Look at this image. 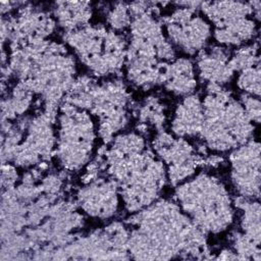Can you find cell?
Returning a JSON list of instances; mask_svg holds the SVG:
<instances>
[{"label": "cell", "mask_w": 261, "mask_h": 261, "mask_svg": "<svg viewBox=\"0 0 261 261\" xmlns=\"http://www.w3.org/2000/svg\"><path fill=\"white\" fill-rule=\"evenodd\" d=\"M127 252L137 259H170L205 251V234L175 202L157 200L134 216Z\"/></svg>", "instance_id": "obj_1"}, {"label": "cell", "mask_w": 261, "mask_h": 261, "mask_svg": "<svg viewBox=\"0 0 261 261\" xmlns=\"http://www.w3.org/2000/svg\"><path fill=\"white\" fill-rule=\"evenodd\" d=\"M109 143L103 162L108 176L116 182L123 207L137 213L158 200L168 181L165 165L138 133H119Z\"/></svg>", "instance_id": "obj_2"}, {"label": "cell", "mask_w": 261, "mask_h": 261, "mask_svg": "<svg viewBox=\"0 0 261 261\" xmlns=\"http://www.w3.org/2000/svg\"><path fill=\"white\" fill-rule=\"evenodd\" d=\"M7 73L14 74L34 94L42 97L45 109L57 113L75 79V61L66 48L48 39L11 45Z\"/></svg>", "instance_id": "obj_3"}, {"label": "cell", "mask_w": 261, "mask_h": 261, "mask_svg": "<svg viewBox=\"0 0 261 261\" xmlns=\"http://www.w3.org/2000/svg\"><path fill=\"white\" fill-rule=\"evenodd\" d=\"M132 16L125 58L126 75L135 86L149 89L162 84L164 68L175 59L162 22L154 16L149 2L128 3Z\"/></svg>", "instance_id": "obj_4"}, {"label": "cell", "mask_w": 261, "mask_h": 261, "mask_svg": "<svg viewBox=\"0 0 261 261\" xmlns=\"http://www.w3.org/2000/svg\"><path fill=\"white\" fill-rule=\"evenodd\" d=\"M175 203L204 233L226 230L234 220V202L225 185L216 176L201 172L175 188Z\"/></svg>", "instance_id": "obj_5"}, {"label": "cell", "mask_w": 261, "mask_h": 261, "mask_svg": "<svg viewBox=\"0 0 261 261\" xmlns=\"http://www.w3.org/2000/svg\"><path fill=\"white\" fill-rule=\"evenodd\" d=\"M62 102L86 110L95 117L99 137L107 144L123 129L128 120V93L118 80L96 82L88 76H80Z\"/></svg>", "instance_id": "obj_6"}, {"label": "cell", "mask_w": 261, "mask_h": 261, "mask_svg": "<svg viewBox=\"0 0 261 261\" xmlns=\"http://www.w3.org/2000/svg\"><path fill=\"white\" fill-rule=\"evenodd\" d=\"M203 120L199 139L215 152H230L252 138L254 123L240 100L219 87H208L202 99Z\"/></svg>", "instance_id": "obj_7"}, {"label": "cell", "mask_w": 261, "mask_h": 261, "mask_svg": "<svg viewBox=\"0 0 261 261\" xmlns=\"http://www.w3.org/2000/svg\"><path fill=\"white\" fill-rule=\"evenodd\" d=\"M55 113L45 111L16 124L2 123V163L28 167L46 160L56 145V129L53 127Z\"/></svg>", "instance_id": "obj_8"}, {"label": "cell", "mask_w": 261, "mask_h": 261, "mask_svg": "<svg viewBox=\"0 0 261 261\" xmlns=\"http://www.w3.org/2000/svg\"><path fill=\"white\" fill-rule=\"evenodd\" d=\"M65 44L96 76L115 74L124 66L127 40L121 33L102 24H87L64 33Z\"/></svg>", "instance_id": "obj_9"}, {"label": "cell", "mask_w": 261, "mask_h": 261, "mask_svg": "<svg viewBox=\"0 0 261 261\" xmlns=\"http://www.w3.org/2000/svg\"><path fill=\"white\" fill-rule=\"evenodd\" d=\"M56 116L55 154L69 171L88 165L99 137L97 122L86 110L62 102Z\"/></svg>", "instance_id": "obj_10"}, {"label": "cell", "mask_w": 261, "mask_h": 261, "mask_svg": "<svg viewBox=\"0 0 261 261\" xmlns=\"http://www.w3.org/2000/svg\"><path fill=\"white\" fill-rule=\"evenodd\" d=\"M199 10L210 22L212 37L225 48L247 45L257 33L260 1L201 2Z\"/></svg>", "instance_id": "obj_11"}, {"label": "cell", "mask_w": 261, "mask_h": 261, "mask_svg": "<svg viewBox=\"0 0 261 261\" xmlns=\"http://www.w3.org/2000/svg\"><path fill=\"white\" fill-rule=\"evenodd\" d=\"M162 19L164 34L175 49L187 55L202 51L212 37V27L207 18L198 13L201 2H182Z\"/></svg>", "instance_id": "obj_12"}, {"label": "cell", "mask_w": 261, "mask_h": 261, "mask_svg": "<svg viewBox=\"0 0 261 261\" xmlns=\"http://www.w3.org/2000/svg\"><path fill=\"white\" fill-rule=\"evenodd\" d=\"M153 150L166 168L167 179L177 186L196 174L199 157L187 139L159 130L153 140Z\"/></svg>", "instance_id": "obj_13"}, {"label": "cell", "mask_w": 261, "mask_h": 261, "mask_svg": "<svg viewBox=\"0 0 261 261\" xmlns=\"http://www.w3.org/2000/svg\"><path fill=\"white\" fill-rule=\"evenodd\" d=\"M230 178L242 198L256 200L260 195V145L250 139L230 151Z\"/></svg>", "instance_id": "obj_14"}, {"label": "cell", "mask_w": 261, "mask_h": 261, "mask_svg": "<svg viewBox=\"0 0 261 261\" xmlns=\"http://www.w3.org/2000/svg\"><path fill=\"white\" fill-rule=\"evenodd\" d=\"M56 21L52 14L32 6L20 7L13 17L2 16V43L6 40L11 45L47 39L54 31Z\"/></svg>", "instance_id": "obj_15"}, {"label": "cell", "mask_w": 261, "mask_h": 261, "mask_svg": "<svg viewBox=\"0 0 261 261\" xmlns=\"http://www.w3.org/2000/svg\"><path fill=\"white\" fill-rule=\"evenodd\" d=\"M76 201L84 213L102 220L113 217L122 205L118 187L110 176L91 179L77 192Z\"/></svg>", "instance_id": "obj_16"}, {"label": "cell", "mask_w": 261, "mask_h": 261, "mask_svg": "<svg viewBox=\"0 0 261 261\" xmlns=\"http://www.w3.org/2000/svg\"><path fill=\"white\" fill-rule=\"evenodd\" d=\"M230 52L223 46H206L198 53L196 71L198 79L208 87H219L228 83L233 76L229 64Z\"/></svg>", "instance_id": "obj_17"}, {"label": "cell", "mask_w": 261, "mask_h": 261, "mask_svg": "<svg viewBox=\"0 0 261 261\" xmlns=\"http://www.w3.org/2000/svg\"><path fill=\"white\" fill-rule=\"evenodd\" d=\"M203 120L202 99L195 94L182 97L171 116V133L179 138H199Z\"/></svg>", "instance_id": "obj_18"}, {"label": "cell", "mask_w": 261, "mask_h": 261, "mask_svg": "<svg viewBox=\"0 0 261 261\" xmlns=\"http://www.w3.org/2000/svg\"><path fill=\"white\" fill-rule=\"evenodd\" d=\"M197 83L196 66L190 59L180 57L167 63L161 85L170 93L185 97L194 93Z\"/></svg>", "instance_id": "obj_19"}, {"label": "cell", "mask_w": 261, "mask_h": 261, "mask_svg": "<svg viewBox=\"0 0 261 261\" xmlns=\"http://www.w3.org/2000/svg\"><path fill=\"white\" fill-rule=\"evenodd\" d=\"M92 13V4L86 1H58L52 9L56 24L63 29L64 33L89 24Z\"/></svg>", "instance_id": "obj_20"}, {"label": "cell", "mask_w": 261, "mask_h": 261, "mask_svg": "<svg viewBox=\"0 0 261 261\" xmlns=\"http://www.w3.org/2000/svg\"><path fill=\"white\" fill-rule=\"evenodd\" d=\"M34 95L32 90L18 82L7 98L2 100V121H11L25 113L33 103Z\"/></svg>", "instance_id": "obj_21"}, {"label": "cell", "mask_w": 261, "mask_h": 261, "mask_svg": "<svg viewBox=\"0 0 261 261\" xmlns=\"http://www.w3.org/2000/svg\"><path fill=\"white\" fill-rule=\"evenodd\" d=\"M140 120L144 123L151 124L161 130V127L165 121L164 106L157 98H151L146 100L139 111Z\"/></svg>", "instance_id": "obj_22"}, {"label": "cell", "mask_w": 261, "mask_h": 261, "mask_svg": "<svg viewBox=\"0 0 261 261\" xmlns=\"http://www.w3.org/2000/svg\"><path fill=\"white\" fill-rule=\"evenodd\" d=\"M237 85L244 94L260 97V64L239 71Z\"/></svg>", "instance_id": "obj_23"}, {"label": "cell", "mask_w": 261, "mask_h": 261, "mask_svg": "<svg viewBox=\"0 0 261 261\" xmlns=\"http://www.w3.org/2000/svg\"><path fill=\"white\" fill-rule=\"evenodd\" d=\"M132 16L128 4L125 2L114 3L107 13V23L110 29L121 33L125 29H129Z\"/></svg>", "instance_id": "obj_24"}, {"label": "cell", "mask_w": 261, "mask_h": 261, "mask_svg": "<svg viewBox=\"0 0 261 261\" xmlns=\"http://www.w3.org/2000/svg\"><path fill=\"white\" fill-rule=\"evenodd\" d=\"M240 102L247 114V116L250 118V120L254 124H259L260 122V99L259 97L248 95V94H242Z\"/></svg>", "instance_id": "obj_25"}]
</instances>
